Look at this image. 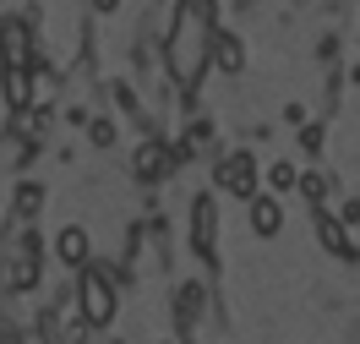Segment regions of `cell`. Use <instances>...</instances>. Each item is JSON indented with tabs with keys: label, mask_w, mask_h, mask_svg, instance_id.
Instances as JSON below:
<instances>
[{
	"label": "cell",
	"mask_w": 360,
	"mask_h": 344,
	"mask_svg": "<svg viewBox=\"0 0 360 344\" xmlns=\"http://www.w3.org/2000/svg\"><path fill=\"white\" fill-rule=\"evenodd\" d=\"M257 229H262V235L278 229V208H273V203H257Z\"/></svg>",
	"instance_id": "6"
},
{
	"label": "cell",
	"mask_w": 360,
	"mask_h": 344,
	"mask_svg": "<svg viewBox=\"0 0 360 344\" xmlns=\"http://www.w3.org/2000/svg\"><path fill=\"white\" fill-rule=\"evenodd\" d=\"M207 60H219L224 71H240V66H246V49H240V39H229V33H213V49H207Z\"/></svg>",
	"instance_id": "3"
},
{
	"label": "cell",
	"mask_w": 360,
	"mask_h": 344,
	"mask_svg": "<svg viewBox=\"0 0 360 344\" xmlns=\"http://www.w3.org/2000/svg\"><path fill=\"white\" fill-rule=\"evenodd\" d=\"M60 252H66L71 262H82V257H88V241H82V235H77V229H71L66 241H60Z\"/></svg>",
	"instance_id": "7"
},
{
	"label": "cell",
	"mask_w": 360,
	"mask_h": 344,
	"mask_svg": "<svg viewBox=\"0 0 360 344\" xmlns=\"http://www.w3.org/2000/svg\"><path fill=\"white\" fill-rule=\"evenodd\" d=\"M93 6H98V11H115V6H120V0H93Z\"/></svg>",
	"instance_id": "8"
},
{
	"label": "cell",
	"mask_w": 360,
	"mask_h": 344,
	"mask_svg": "<svg viewBox=\"0 0 360 344\" xmlns=\"http://www.w3.org/2000/svg\"><path fill=\"white\" fill-rule=\"evenodd\" d=\"M213 17H219V6L213 0H180L175 6V23H169V71H175L180 88H191L207 66V49H213Z\"/></svg>",
	"instance_id": "1"
},
{
	"label": "cell",
	"mask_w": 360,
	"mask_h": 344,
	"mask_svg": "<svg viewBox=\"0 0 360 344\" xmlns=\"http://www.w3.org/2000/svg\"><path fill=\"white\" fill-rule=\"evenodd\" d=\"M88 317H110V290H104V284H88Z\"/></svg>",
	"instance_id": "4"
},
{
	"label": "cell",
	"mask_w": 360,
	"mask_h": 344,
	"mask_svg": "<svg viewBox=\"0 0 360 344\" xmlns=\"http://www.w3.org/2000/svg\"><path fill=\"white\" fill-rule=\"evenodd\" d=\"M355 82H360V66H355Z\"/></svg>",
	"instance_id": "9"
},
{
	"label": "cell",
	"mask_w": 360,
	"mask_h": 344,
	"mask_svg": "<svg viewBox=\"0 0 360 344\" xmlns=\"http://www.w3.org/2000/svg\"><path fill=\"white\" fill-rule=\"evenodd\" d=\"M27 23H0V60L6 66H27Z\"/></svg>",
	"instance_id": "2"
},
{
	"label": "cell",
	"mask_w": 360,
	"mask_h": 344,
	"mask_svg": "<svg viewBox=\"0 0 360 344\" xmlns=\"http://www.w3.org/2000/svg\"><path fill=\"white\" fill-rule=\"evenodd\" d=\"M224 181H229V191H251V164H246V159H235Z\"/></svg>",
	"instance_id": "5"
}]
</instances>
